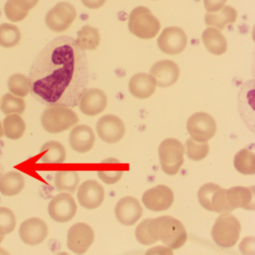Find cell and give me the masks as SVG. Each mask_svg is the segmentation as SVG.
<instances>
[{"label": "cell", "mask_w": 255, "mask_h": 255, "mask_svg": "<svg viewBox=\"0 0 255 255\" xmlns=\"http://www.w3.org/2000/svg\"><path fill=\"white\" fill-rule=\"evenodd\" d=\"M78 104L80 111L86 116H98L107 107V97L101 89H88L82 95Z\"/></svg>", "instance_id": "19"}, {"label": "cell", "mask_w": 255, "mask_h": 255, "mask_svg": "<svg viewBox=\"0 0 255 255\" xmlns=\"http://www.w3.org/2000/svg\"><path fill=\"white\" fill-rule=\"evenodd\" d=\"M14 213L7 207H0V235L5 236L14 231L16 226Z\"/></svg>", "instance_id": "37"}, {"label": "cell", "mask_w": 255, "mask_h": 255, "mask_svg": "<svg viewBox=\"0 0 255 255\" xmlns=\"http://www.w3.org/2000/svg\"><path fill=\"white\" fill-rule=\"evenodd\" d=\"M46 152L41 156L40 161L42 163H63L66 159L67 153L65 147L56 141H50L41 147L40 153Z\"/></svg>", "instance_id": "28"}, {"label": "cell", "mask_w": 255, "mask_h": 255, "mask_svg": "<svg viewBox=\"0 0 255 255\" xmlns=\"http://www.w3.org/2000/svg\"><path fill=\"white\" fill-rule=\"evenodd\" d=\"M150 219H144L137 226L135 229V237L141 244L144 246H151L153 244L148 231Z\"/></svg>", "instance_id": "38"}, {"label": "cell", "mask_w": 255, "mask_h": 255, "mask_svg": "<svg viewBox=\"0 0 255 255\" xmlns=\"http://www.w3.org/2000/svg\"><path fill=\"white\" fill-rule=\"evenodd\" d=\"M8 87L13 95L21 98L27 96L30 92L29 79L21 74L11 76L8 81Z\"/></svg>", "instance_id": "35"}, {"label": "cell", "mask_w": 255, "mask_h": 255, "mask_svg": "<svg viewBox=\"0 0 255 255\" xmlns=\"http://www.w3.org/2000/svg\"><path fill=\"white\" fill-rule=\"evenodd\" d=\"M226 202L228 213L237 208L255 210V187L236 186L226 189Z\"/></svg>", "instance_id": "17"}, {"label": "cell", "mask_w": 255, "mask_h": 255, "mask_svg": "<svg viewBox=\"0 0 255 255\" xmlns=\"http://www.w3.org/2000/svg\"><path fill=\"white\" fill-rule=\"evenodd\" d=\"M48 232L47 224L38 218H30L24 221L19 229L22 241L29 246L41 244L47 238Z\"/></svg>", "instance_id": "15"}, {"label": "cell", "mask_w": 255, "mask_h": 255, "mask_svg": "<svg viewBox=\"0 0 255 255\" xmlns=\"http://www.w3.org/2000/svg\"><path fill=\"white\" fill-rule=\"evenodd\" d=\"M186 155L191 160L201 161L207 157L210 147L206 142H198L193 138L186 141Z\"/></svg>", "instance_id": "36"}, {"label": "cell", "mask_w": 255, "mask_h": 255, "mask_svg": "<svg viewBox=\"0 0 255 255\" xmlns=\"http://www.w3.org/2000/svg\"><path fill=\"white\" fill-rule=\"evenodd\" d=\"M198 201L206 210L219 213H228L227 209L226 189L213 183H208L200 188Z\"/></svg>", "instance_id": "8"}, {"label": "cell", "mask_w": 255, "mask_h": 255, "mask_svg": "<svg viewBox=\"0 0 255 255\" xmlns=\"http://www.w3.org/2000/svg\"><path fill=\"white\" fill-rule=\"evenodd\" d=\"M204 45L212 54L220 56L227 50V41L224 35L215 28H207L202 34Z\"/></svg>", "instance_id": "27"}, {"label": "cell", "mask_w": 255, "mask_h": 255, "mask_svg": "<svg viewBox=\"0 0 255 255\" xmlns=\"http://www.w3.org/2000/svg\"><path fill=\"white\" fill-rule=\"evenodd\" d=\"M150 73L158 86L167 88L173 86L177 81L180 76V69L175 62L162 60L154 64Z\"/></svg>", "instance_id": "20"}, {"label": "cell", "mask_w": 255, "mask_h": 255, "mask_svg": "<svg viewBox=\"0 0 255 255\" xmlns=\"http://www.w3.org/2000/svg\"><path fill=\"white\" fill-rule=\"evenodd\" d=\"M95 142V135L90 127H75L69 135V143L73 150L78 153H86L92 150Z\"/></svg>", "instance_id": "21"}, {"label": "cell", "mask_w": 255, "mask_h": 255, "mask_svg": "<svg viewBox=\"0 0 255 255\" xmlns=\"http://www.w3.org/2000/svg\"><path fill=\"white\" fill-rule=\"evenodd\" d=\"M234 166L237 171L245 175L255 174V156L249 149H243L234 157Z\"/></svg>", "instance_id": "32"}, {"label": "cell", "mask_w": 255, "mask_h": 255, "mask_svg": "<svg viewBox=\"0 0 255 255\" xmlns=\"http://www.w3.org/2000/svg\"><path fill=\"white\" fill-rule=\"evenodd\" d=\"M77 211L75 200L66 192L55 196L48 205V213L56 222L65 223L74 219Z\"/></svg>", "instance_id": "11"}, {"label": "cell", "mask_w": 255, "mask_h": 255, "mask_svg": "<svg viewBox=\"0 0 255 255\" xmlns=\"http://www.w3.org/2000/svg\"><path fill=\"white\" fill-rule=\"evenodd\" d=\"M77 17V11L69 2H59L46 14L47 27L55 32H63L72 24Z\"/></svg>", "instance_id": "7"}, {"label": "cell", "mask_w": 255, "mask_h": 255, "mask_svg": "<svg viewBox=\"0 0 255 255\" xmlns=\"http://www.w3.org/2000/svg\"><path fill=\"white\" fill-rule=\"evenodd\" d=\"M158 46L163 53L177 55L182 53L187 44V36L180 28H165L157 40Z\"/></svg>", "instance_id": "13"}, {"label": "cell", "mask_w": 255, "mask_h": 255, "mask_svg": "<svg viewBox=\"0 0 255 255\" xmlns=\"http://www.w3.org/2000/svg\"><path fill=\"white\" fill-rule=\"evenodd\" d=\"M26 130V124L18 114L8 115L3 121V132L9 139L21 138Z\"/></svg>", "instance_id": "29"}, {"label": "cell", "mask_w": 255, "mask_h": 255, "mask_svg": "<svg viewBox=\"0 0 255 255\" xmlns=\"http://www.w3.org/2000/svg\"><path fill=\"white\" fill-rule=\"evenodd\" d=\"M76 41L83 50H96L101 41L99 31L96 28L86 25L77 32Z\"/></svg>", "instance_id": "30"}, {"label": "cell", "mask_w": 255, "mask_h": 255, "mask_svg": "<svg viewBox=\"0 0 255 255\" xmlns=\"http://www.w3.org/2000/svg\"><path fill=\"white\" fill-rule=\"evenodd\" d=\"M96 129L101 139L109 144L119 142L125 133L123 122L113 115H107L101 118L97 123Z\"/></svg>", "instance_id": "14"}, {"label": "cell", "mask_w": 255, "mask_h": 255, "mask_svg": "<svg viewBox=\"0 0 255 255\" xmlns=\"http://www.w3.org/2000/svg\"><path fill=\"white\" fill-rule=\"evenodd\" d=\"M38 2L39 0H8L4 11L10 21L17 23L24 20Z\"/></svg>", "instance_id": "23"}, {"label": "cell", "mask_w": 255, "mask_h": 255, "mask_svg": "<svg viewBox=\"0 0 255 255\" xmlns=\"http://www.w3.org/2000/svg\"><path fill=\"white\" fill-rule=\"evenodd\" d=\"M156 83L150 74H137L129 80V90L135 98L146 99L153 95Z\"/></svg>", "instance_id": "22"}, {"label": "cell", "mask_w": 255, "mask_h": 255, "mask_svg": "<svg viewBox=\"0 0 255 255\" xmlns=\"http://www.w3.org/2000/svg\"><path fill=\"white\" fill-rule=\"evenodd\" d=\"M0 110L5 116L11 114L22 115L26 110V103L23 98H19L11 93H7L2 97Z\"/></svg>", "instance_id": "34"}, {"label": "cell", "mask_w": 255, "mask_h": 255, "mask_svg": "<svg viewBox=\"0 0 255 255\" xmlns=\"http://www.w3.org/2000/svg\"><path fill=\"white\" fill-rule=\"evenodd\" d=\"M43 128L49 133L57 134L71 129L80 122L77 113L68 107H48L41 118Z\"/></svg>", "instance_id": "3"}, {"label": "cell", "mask_w": 255, "mask_h": 255, "mask_svg": "<svg viewBox=\"0 0 255 255\" xmlns=\"http://www.w3.org/2000/svg\"><path fill=\"white\" fill-rule=\"evenodd\" d=\"M25 186V179L18 171H10L0 179V192L5 196L18 195Z\"/></svg>", "instance_id": "26"}, {"label": "cell", "mask_w": 255, "mask_h": 255, "mask_svg": "<svg viewBox=\"0 0 255 255\" xmlns=\"http://www.w3.org/2000/svg\"><path fill=\"white\" fill-rule=\"evenodd\" d=\"M105 197L104 187L96 180H88L80 186L77 199L80 205L88 210L98 208Z\"/></svg>", "instance_id": "16"}, {"label": "cell", "mask_w": 255, "mask_h": 255, "mask_svg": "<svg viewBox=\"0 0 255 255\" xmlns=\"http://www.w3.org/2000/svg\"><path fill=\"white\" fill-rule=\"evenodd\" d=\"M216 121L205 113L192 115L187 122V130L192 138L198 142H207L216 132Z\"/></svg>", "instance_id": "9"}, {"label": "cell", "mask_w": 255, "mask_h": 255, "mask_svg": "<svg viewBox=\"0 0 255 255\" xmlns=\"http://www.w3.org/2000/svg\"><path fill=\"white\" fill-rule=\"evenodd\" d=\"M128 26L131 33L138 38L151 39L159 33L160 23L148 8L139 6L129 14Z\"/></svg>", "instance_id": "5"}, {"label": "cell", "mask_w": 255, "mask_h": 255, "mask_svg": "<svg viewBox=\"0 0 255 255\" xmlns=\"http://www.w3.org/2000/svg\"><path fill=\"white\" fill-rule=\"evenodd\" d=\"M237 18V11L233 7L225 5L219 11L207 13L205 23L207 26L223 30L228 25L235 23Z\"/></svg>", "instance_id": "24"}, {"label": "cell", "mask_w": 255, "mask_h": 255, "mask_svg": "<svg viewBox=\"0 0 255 255\" xmlns=\"http://www.w3.org/2000/svg\"><path fill=\"white\" fill-rule=\"evenodd\" d=\"M172 190L165 185H159L144 192L142 202L147 210L154 212L168 210L174 202Z\"/></svg>", "instance_id": "12"}, {"label": "cell", "mask_w": 255, "mask_h": 255, "mask_svg": "<svg viewBox=\"0 0 255 255\" xmlns=\"http://www.w3.org/2000/svg\"><path fill=\"white\" fill-rule=\"evenodd\" d=\"M148 231L153 244L160 240L171 249H180L187 240V233L183 224L169 216L150 219Z\"/></svg>", "instance_id": "2"}, {"label": "cell", "mask_w": 255, "mask_h": 255, "mask_svg": "<svg viewBox=\"0 0 255 255\" xmlns=\"http://www.w3.org/2000/svg\"><path fill=\"white\" fill-rule=\"evenodd\" d=\"M21 39V33L17 26L10 23L0 25V46L5 48L15 47Z\"/></svg>", "instance_id": "33"}, {"label": "cell", "mask_w": 255, "mask_h": 255, "mask_svg": "<svg viewBox=\"0 0 255 255\" xmlns=\"http://www.w3.org/2000/svg\"><path fill=\"white\" fill-rule=\"evenodd\" d=\"M54 183L59 192L66 191L74 194L80 183V177L77 171H58L55 175Z\"/></svg>", "instance_id": "31"}, {"label": "cell", "mask_w": 255, "mask_h": 255, "mask_svg": "<svg viewBox=\"0 0 255 255\" xmlns=\"http://www.w3.org/2000/svg\"><path fill=\"white\" fill-rule=\"evenodd\" d=\"M184 151L183 144L175 138H167L161 143L159 147V159L165 174H177L184 162Z\"/></svg>", "instance_id": "6"}, {"label": "cell", "mask_w": 255, "mask_h": 255, "mask_svg": "<svg viewBox=\"0 0 255 255\" xmlns=\"http://www.w3.org/2000/svg\"><path fill=\"white\" fill-rule=\"evenodd\" d=\"M83 5L91 9H98L105 4L107 0H81Z\"/></svg>", "instance_id": "40"}, {"label": "cell", "mask_w": 255, "mask_h": 255, "mask_svg": "<svg viewBox=\"0 0 255 255\" xmlns=\"http://www.w3.org/2000/svg\"><path fill=\"white\" fill-rule=\"evenodd\" d=\"M95 240V233L89 225L79 222L73 225L68 233V249L77 255L87 252Z\"/></svg>", "instance_id": "10"}, {"label": "cell", "mask_w": 255, "mask_h": 255, "mask_svg": "<svg viewBox=\"0 0 255 255\" xmlns=\"http://www.w3.org/2000/svg\"><path fill=\"white\" fill-rule=\"evenodd\" d=\"M4 174V168L3 165H2L0 162V179L2 178V175Z\"/></svg>", "instance_id": "41"}, {"label": "cell", "mask_w": 255, "mask_h": 255, "mask_svg": "<svg viewBox=\"0 0 255 255\" xmlns=\"http://www.w3.org/2000/svg\"><path fill=\"white\" fill-rule=\"evenodd\" d=\"M227 0H204V6L209 12H215L224 7Z\"/></svg>", "instance_id": "39"}, {"label": "cell", "mask_w": 255, "mask_h": 255, "mask_svg": "<svg viewBox=\"0 0 255 255\" xmlns=\"http://www.w3.org/2000/svg\"><path fill=\"white\" fill-rule=\"evenodd\" d=\"M4 237H5V236L0 235V244L2 243V240H4Z\"/></svg>", "instance_id": "43"}, {"label": "cell", "mask_w": 255, "mask_h": 255, "mask_svg": "<svg viewBox=\"0 0 255 255\" xmlns=\"http://www.w3.org/2000/svg\"><path fill=\"white\" fill-rule=\"evenodd\" d=\"M28 79L31 94L43 105L77 107L89 85L86 53L71 37H58L37 56Z\"/></svg>", "instance_id": "1"}, {"label": "cell", "mask_w": 255, "mask_h": 255, "mask_svg": "<svg viewBox=\"0 0 255 255\" xmlns=\"http://www.w3.org/2000/svg\"><path fill=\"white\" fill-rule=\"evenodd\" d=\"M3 129H2V125H1V122H0V138H2V137L3 136Z\"/></svg>", "instance_id": "42"}, {"label": "cell", "mask_w": 255, "mask_h": 255, "mask_svg": "<svg viewBox=\"0 0 255 255\" xmlns=\"http://www.w3.org/2000/svg\"><path fill=\"white\" fill-rule=\"evenodd\" d=\"M101 165V169L98 171V177L106 184H114L121 180L125 167L120 161L110 158L103 161Z\"/></svg>", "instance_id": "25"}, {"label": "cell", "mask_w": 255, "mask_h": 255, "mask_svg": "<svg viewBox=\"0 0 255 255\" xmlns=\"http://www.w3.org/2000/svg\"><path fill=\"white\" fill-rule=\"evenodd\" d=\"M240 231V221L229 213H222L216 219L212 228V237L218 246L231 248L238 242Z\"/></svg>", "instance_id": "4"}, {"label": "cell", "mask_w": 255, "mask_h": 255, "mask_svg": "<svg viewBox=\"0 0 255 255\" xmlns=\"http://www.w3.org/2000/svg\"><path fill=\"white\" fill-rule=\"evenodd\" d=\"M116 218L122 225L131 226L139 220L143 210L139 201L133 197L122 198L115 209Z\"/></svg>", "instance_id": "18"}]
</instances>
